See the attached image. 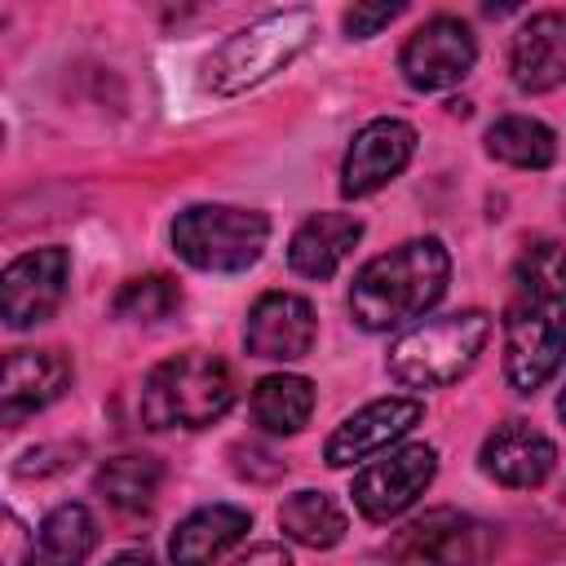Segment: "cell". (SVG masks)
Returning a JSON list of instances; mask_svg holds the SVG:
<instances>
[{"label": "cell", "instance_id": "1", "mask_svg": "<svg viewBox=\"0 0 566 566\" xmlns=\"http://www.w3.org/2000/svg\"><path fill=\"white\" fill-rule=\"evenodd\" d=\"M451 256L438 239H407L380 256H371L349 287V314L363 332H389L424 310H433L447 292Z\"/></svg>", "mask_w": 566, "mask_h": 566}, {"label": "cell", "instance_id": "2", "mask_svg": "<svg viewBox=\"0 0 566 566\" xmlns=\"http://www.w3.org/2000/svg\"><path fill=\"white\" fill-rule=\"evenodd\" d=\"M314 31L318 22L310 9H279V13L248 22L243 31L226 35L212 49V57L203 62V88L212 97H234V93L265 84L270 75L292 66L314 44Z\"/></svg>", "mask_w": 566, "mask_h": 566}, {"label": "cell", "instance_id": "3", "mask_svg": "<svg viewBox=\"0 0 566 566\" xmlns=\"http://www.w3.org/2000/svg\"><path fill=\"white\" fill-rule=\"evenodd\" d=\"M234 371L203 349L164 358L142 380V420L150 429H203L234 407Z\"/></svg>", "mask_w": 566, "mask_h": 566}, {"label": "cell", "instance_id": "4", "mask_svg": "<svg viewBox=\"0 0 566 566\" xmlns=\"http://www.w3.org/2000/svg\"><path fill=\"white\" fill-rule=\"evenodd\" d=\"M491 340V314L486 310H460L429 318L411 332H402L389 349V376L407 389H442L455 385L478 354Z\"/></svg>", "mask_w": 566, "mask_h": 566}, {"label": "cell", "instance_id": "5", "mask_svg": "<svg viewBox=\"0 0 566 566\" xmlns=\"http://www.w3.org/2000/svg\"><path fill=\"white\" fill-rule=\"evenodd\" d=\"M270 243V217L234 203H190L172 221V248L186 265L212 274H239L261 261Z\"/></svg>", "mask_w": 566, "mask_h": 566}, {"label": "cell", "instance_id": "6", "mask_svg": "<svg viewBox=\"0 0 566 566\" xmlns=\"http://www.w3.org/2000/svg\"><path fill=\"white\" fill-rule=\"evenodd\" d=\"M433 473H438V451L433 447H424V442L394 447L354 478V486H349L354 509L367 522H394L429 491Z\"/></svg>", "mask_w": 566, "mask_h": 566}, {"label": "cell", "instance_id": "7", "mask_svg": "<svg viewBox=\"0 0 566 566\" xmlns=\"http://www.w3.org/2000/svg\"><path fill=\"white\" fill-rule=\"evenodd\" d=\"M473 62H478V40H473L469 22H460L451 13H438L424 27H416L398 53L402 80L420 93H442V88L460 84L473 71Z\"/></svg>", "mask_w": 566, "mask_h": 566}, {"label": "cell", "instance_id": "8", "mask_svg": "<svg viewBox=\"0 0 566 566\" xmlns=\"http://www.w3.org/2000/svg\"><path fill=\"white\" fill-rule=\"evenodd\" d=\"M394 566H482L486 526L460 509H429L394 535Z\"/></svg>", "mask_w": 566, "mask_h": 566}, {"label": "cell", "instance_id": "9", "mask_svg": "<svg viewBox=\"0 0 566 566\" xmlns=\"http://www.w3.org/2000/svg\"><path fill=\"white\" fill-rule=\"evenodd\" d=\"M66 279H71V252L66 248H35V252L13 256L4 270V283H0L4 323L13 332H22V327L53 318V310L66 296Z\"/></svg>", "mask_w": 566, "mask_h": 566}, {"label": "cell", "instance_id": "10", "mask_svg": "<svg viewBox=\"0 0 566 566\" xmlns=\"http://www.w3.org/2000/svg\"><path fill=\"white\" fill-rule=\"evenodd\" d=\"M416 155V128L407 119L380 115L371 124H363L345 150L340 164V195L345 199H367L380 186H389Z\"/></svg>", "mask_w": 566, "mask_h": 566}, {"label": "cell", "instance_id": "11", "mask_svg": "<svg viewBox=\"0 0 566 566\" xmlns=\"http://www.w3.org/2000/svg\"><path fill=\"white\" fill-rule=\"evenodd\" d=\"M562 358H566V349H562L557 323L539 305L513 301L504 310V376H509V385L517 394H535L544 380H553Z\"/></svg>", "mask_w": 566, "mask_h": 566}, {"label": "cell", "instance_id": "12", "mask_svg": "<svg viewBox=\"0 0 566 566\" xmlns=\"http://www.w3.org/2000/svg\"><path fill=\"white\" fill-rule=\"evenodd\" d=\"M424 416V402L420 398H407V394H389V398H376L367 407H358L354 416H345L327 447H323V460L332 469H345L354 460H367V455H380L389 451V442H398L402 433H411Z\"/></svg>", "mask_w": 566, "mask_h": 566}, {"label": "cell", "instance_id": "13", "mask_svg": "<svg viewBox=\"0 0 566 566\" xmlns=\"http://www.w3.org/2000/svg\"><path fill=\"white\" fill-rule=\"evenodd\" d=\"M314 305L296 292H265L256 296V305L248 310V327H243V345L252 358L265 363H296L314 349Z\"/></svg>", "mask_w": 566, "mask_h": 566}, {"label": "cell", "instance_id": "14", "mask_svg": "<svg viewBox=\"0 0 566 566\" xmlns=\"http://www.w3.org/2000/svg\"><path fill=\"white\" fill-rule=\"evenodd\" d=\"M71 358L62 349H13L4 358V380H0V416L4 424H18L22 416L44 411L71 389Z\"/></svg>", "mask_w": 566, "mask_h": 566}, {"label": "cell", "instance_id": "15", "mask_svg": "<svg viewBox=\"0 0 566 566\" xmlns=\"http://www.w3.org/2000/svg\"><path fill=\"white\" fill-rule=\"evenodd\" d=\"M482 473L495 478L500 486H513V491H531L539 486L553 464H557V447L548 433L531 429L526 420H504L495 424V433L482 442Z\"/></svg>", "mask_w": 566, "mask_h": 566}, {"label": "cell", "instance_id": "16", "mask_svg": "<svg viewBox=\"0 0 566 566\" xmlns=\"http://www.w3.org/2000/svg\"><path fill=\"white\" fill-rule=\"evenodd\" d=\"M509 71L522 93H548L566 84V13L562 9L531 13L517 27L509 44Z\"/></svg>", "mask_w": 566, "mask_h": 566}, {"label": "cell", "instance_id": "17", "mask_svg": "<svg viewBox=\"0 0 566 566\" xmlns=\"http://www.w3.org/2000/svg\"><path fill=\"white\" fill-rule=\"evenodd\" d=\"M363 239V221L349 212H310L287 243V265L301 279H332L345 256L354 252V243Z\"/></svg>", "mask_w": 566, "mask_h": 566}, {"label": "cell", "instance_id": "18", "mask_svg": "<svg viewBox=\"0 0 566 566\" xmlns=\"http://www.w3.org/2000/svg\"><path fill=\"white\" fill-rule=\"evenodd\" d=\"M252 517L239 504H203L195 513H186L168 539L172 566H208L217 562L226 548H234L248 535Z\"/></svg>", "mask_w": 566, "mask_h": 566}, {"label": "cell", "instance_id": "19", "mask_svg": "<svg viewBox=\"0 0 566 566\" xmlns=\"http://www.w3.org/2000/svg\"><path fill=\"white\" fill-rule=\"evenodd\" d=\"M314 416V385L305 376L279 371V376H261L252 389V420L265 433H296L305 429Z\"/></svg>", "mask_w": 566, "mask_h": 566}, {"label": "cell", "instance_id": "20", "mask_svg": "<svg viewBox=\"0 0 566 566\" xmlns=\"http://www.w3.org/2000/svg\"><path fill=\"white\" fill-rule=\"evenodd\" d=\"M97 495L124 513H146L164 486V464L155 455H115L93 478Z\"/></svg>", "mask_w": 566, "mask_h": 566}, {"label": "cell", "instance_id": "21", "mask_svg": "<svg viewBox=\"0 0 566 566\" xmlns=\"http://www.w3.org/2000/svg\"><path fill=\"white\" fill-rule=\"evenodd\" d=\"M486 150L509 168H548L557 159V137L531 115H504L486 128Z\"/></svg>", "mask_w": 566, "mask_h": 566}, {"label": "cell", "instance_id": "22", "mask_svg": "<svg viewBox=\"0 0 566 566\" xmlns=\"http://www.w3.org/2000/svg\"><path fill=\"white\" fill-rule=\"evenodd\" d=\"M279 526L287 539L305 544V548H332L345 539V513L332 495L323 491H296L283 500L279 509Z\"/></svg>", "mask_w": 566, "mask_h": 566}, {"label": "cell", "instance_id": "23", "mask_svg": "<svg viewBox=\"0 0 566 566\" xmlns=\"http://www.w3.org/2000/svg\"><path fill=\"white\" fill-rule=\"evenodd\" d=\"M97 548V522L84 504H57L40 522V566H84Z\"/></svg>", "mask_w": 566, "mask_h": 566}, {"label": "cell", "instance_id": "24", "mask_svg": "<svg viewBox=\"0 0 566 566\" xmlns=\"http://www.w3.org/2000/svg\"><path fill=\"white\" fill-rule=\"evenodd\" d=\"M513 283L522 292V301L548 310V305H566V248L553 239H539L531 248H522L517 265H513Z\"/></svg>", "mask_w": 566, "mask_h": 566}, {"label": "cell", "instance_id": "25", "mask_svg": "<svg viewBox=\"0 0 566 566\" xmlns=\"http://www.w3.org/2000/svg\"><path fill=\"white\" fill-rule=\"evenodd\" d=\"M181 305V287L168 274H146V279H128L115 292V318L124 323H159Z\"/></svg>", "mask_w": 566, "mask_h": 566}, {"label": "cell", "instance_id": "26", "mask_svg": "<svg viewBox=\"0 0 566 566\" xmlns=\"http://www.w3.org/2000/svg\"><path fill=\"white\" fill-rule=\"evenodd\" d=\"M398 13H402V4H354V9H345V35L367 40L380 27H389Z\"/></svg>", "mask_w": 566, "mask_h": 566}, {"label": "cell", "instance_id": "27", "mask_svg": "<svg viewBox=\"0 0 566 566\" xmlns=\"http://www.w3.org/2000/svg\"><path fill=\"white\" fill-rule=\"evenodd\" d=\"M4 566H27L31 562V544H27V531L13 513H4Z\"/></svg>", "mask_w": 566, "mask_h": 566}, {"label": "cell", "instance_id": "28", "mask_svg": "<svg viewBox=\"0 0 566 566\" xmlns=\"http://www.w3.org/2000/svg\"><path fill=\"white\" fill-rule=\"evenodd\" d=\"M226 566H292V557H287L283 544H256V548H248L243 557H234Z\"/></svg>", "mask_w": 566, "mask_h": 566}, {"label": "cell", "instance_id": "29", "mask_svg": "<svg viewBox=\"0 0 566 566\" xmlns=\"http://www.w3.org/2000/svg\"><path fill=\"white\" fill-rule=\"evenodd\" d=\"M106 566H155V557H150V553H119V557H111Z\"/></svg>", "mask_w": 566, "mask_h": 566}, {"label": "cell", "instance_id": "30", "mask_svg": "<svg viewBox=\"0 0 566 566\" xmlns=\"http://www.w3.org/2000/svg\"><path fill=\"white\" fill-rule=\"evenodd\" d=\"M557 416H562V424H566V389L557 394Z\"/></svg>", "mask_w": 566, "mask_h": 566}, {"label": "cell", "instance_id": "31", "mask_svg": "<svg viewBox=\"0 0 566 566\" xmlns=\"http://www.w3.org/2000/svg\"><path fill=\"white\" fill-rule=\"evenodd\" d=\"M557 332H562V349H566V318H562V323H557Z\"/></svg>", "mask_w": 566, "mask_h": 566}]
</instances>
